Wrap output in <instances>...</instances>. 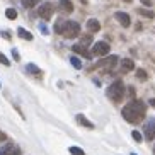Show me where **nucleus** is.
<instances>
[{
  "label": "nucleus",
  "mask_w": 155,
  "mask_h": 155,
  "mask_svg": "<svg viewBox=\"0 0 155 155\" xmlns=\"http://www.w3.org/2000/svg\"><path fill=\"white\" fill-rule=\"evenodd\" d=\"M91 41H92V38H91V36H82V45H84V46H87Z\"/></svg>",
  "instance_id": "393cba45"
},
{
  "label": "nucleus",
  "mask_w": 155,
  "mask_h": 155,
  "mask_svg": "<svg viewBox=\"0 0 155 155\" xmlns=\"http://www.w3.org/2000/svg\"><path fill=\"white\" fill-rule=\"evenodd\" d=\"M114 17H116V21H118L123 28H128V26L131 24V19H130V15H128L126 12H121V10H119V12L114 14Z\"/></svg>",
  "instance_id": "6e6552de"
},
{
  "label": "nucleus",
  "mask_w": 155,
  "mask_h": 155,
  "mask_svg": "<svg viewBox=\"0 0 155 155\" xmlns=\"http://www.w3.org/2000/svg\"><path fill=\"white\" fill-rule=\"evenodd\" d=\"M150 106H152V107H155V99H150Z\"/></svg>",
  "instance_id": "7c9ffc66"
},
{
  "label": "nucleus",
  "mask_w": 155,
  "mask_h": 155,
  "mask_svg": "<svg viewBox=\"0 0 155 155\" xmlns=\"http://www.w3.org/2000/svg\"><path fill=\"white\" fill-rule=\"evenodd\" d=\"M135 68V63H133L131 58H124L121 61V72H130V70Z\"/></svg>",
  "instance_id": "4468645a"
},
{
  "label": "nucleus",
  "mask_w": 155,
  "mask_h": 155,
  "mask_svg": "<svg viewBox=\"0 0 155 155\" xmlns=\"http://www.w3.org/2000/svg\"><path fill=\"white\" fill-rule=\"evenodd\" d=\"M141 2H143V4H145V5H148V7H150V5H152V2H150V0H141Z\"/></svg>",
  "instance_id": "c756f323"
},
{
  "label": "nucleus",
  "mask_w": 155,
  "mask_h": 155,
  "mask_svg": "<svg viewBox=\"0 0 155 155\" xmlns=\"http://www.w3.org/2000/svg\"><path fill=\"white\" fill-rule=\"evenodd\" d=\"M72 50H73V53H78V55H82L84 58H89V56H91V53L87 51V46H84V45H73Z\"/></svg>",
  "instance_id": "9b49d317"
},
{
  "label": "nucleus",
  "mask_w": 155,
  "mask_h": 155,
  "mask_svg": "<svg viewBox=\"0 0 155 155\" xmlns=\"http://www.w3.org/2000/svg\"><path fill=\"white\" fill-rule=\"evenodd\" d=\"M19 153H21V148L14 143H5L0 148V155H19Z\"/></svg>",
  "instance_id": "423d86ee"
},
{
  "label": "nucleus",
  "mask_w": 155,
  "mask_h": 155,
  "mask_svg": "<svg viewBox=\"0 0 155 155\" xmlns=\"http://www.w3.org/2000/svg\"><path fill=\"white\" fill-rule=\"evenodd\" d=\"M153 153H155V148H153Z\"/></svg>",
  "instance_id": "72a5a7b5"
},
{
  "label": "nucleus",
  "mask_w": 155,
  "mask_h": 155,
  "mask_svg": "<svg viewBox=\"0 0 155 155\" xmlns=\"http://www.w3.org/2000/svg\"><path fill=\"white\" fill-rule=\"evenodd\" d=\"M123 2H131V0H123Z\"/></svg>",
  "instance_id": "2f4dec72"
},
{
  "label": "nucleus",
  "mask_w": 155,
  "mask_h": 155,
  "mask_svg": "<svg viewBox=\"0 0 155 155\" xmlns=\"http://www.w3.org/2000/svg\"><path fill=\"white\" fill-rule=\"evenodd\" d=\"M5 15H7L10 21H14V19L17 17V12H15V9H7L5 10Z\"/></svg>",
  "instance_id": "412c9836"
},
{
  "label": "nucleus",
  "mask_w": 155,
  "mask_h": 155,
  "mask_svg": "<svg viewBox=\"0 0 155 155\" xmlns=\"http://www.w3.org/2000/svg\"><path fill=\"white\" fill-rule=\"evenodd\" d=\"M0 63H2V65H5V67H9V65H10L9 58H7V56L4 55V53H0Z\"/></svg>",
  "instance_id": "4be33fe9"
},
{
  "label": "nucleus",
  "mask_w": 155,
  "mask_h": 155,
  "mask_svg": "<svg viewBox=\"0 0 155 155\" xmlns=\"http://www.w3.org/2000/svg\"><path fill=\"white\" fill-rule=\"evenodd\" d=\"M5 140H7V137H5V133H2V131H0V141H5Z\"/></svg>",
  "instance_id": "cd10ccee"
},
{
  "label": "nucleus",
  "mask_w": 155,
  "mask_h": 155,
  "mask_svg": "<svg viewBox=\"0 0 155 155\" xmlns=\"http://www.w3.org/2000/svg\"><path fill=\"white\" fill-rule=\"evenodd\" d=\"M130 155H137V153H130Z\"/></svg>",
  "instance_id": "473e14b6"
},
{
  "label": "nucleus",
  "mask_w": 155,
  "mask_h": 155,
  "mask_svg": "<svg viewBox=\"0 0 155 155\" xmlns=\"http://www.w3.org/2000/svg\"><path fill=\"white\" fill-rule=\"evenodd\" d=\"M138 14L143 15V17H148V19H153L155 17L153 12H152V10H147V9H138Z\"/></svg>",
  "instance_id": "f3484780"
},
{
  "label": "nucleus",
  "mask_w": 155,
  "mask_h": 155,
  "mask_svg": "<svg viewBox=\"0 0 155 155\" xmlns=\"http://www.w3.org/2000/svg\"><path fill=\"white\" fill-rule=\"evenodd\" d=\"M109 50H111V46L106 41H97L96 45L92 46V55L94 56H104V55L109 53Z\"/></svg>",
  "instance_id": "39448f33"
},
{
  "label": "nucleus",
  "mask_w": 155,
  "mask_h": 155,
  "mask_svg": "<svg viewBox=\"0 0 155 155\" xmlns=\"http://www.w3.org/2000/svg\"><path fill=\"white\" fill-rule=\"evenodd\" d=\"M12 55H14V58L17 60V61L21 60V58H19V53H17V50H12Z\"/></svg>",
  "instance_id": "a878e982"
},
{
  "label": "nucleus",
  "mask_w": 155,
  "mask_h": 155,
  "mask_svg": "<svg viewBox=\"0 0 155 155\" xmlns=\"http://www.w3.org/2000/svg\"><path fill=\"white\" fill-rule=\"evenodd\" d=\"M77 121L82 124L84 128H87V130H94V124H92L91 121H89V119L84 116V114H77Z\"/></svg>",
  "instance_id": "ddd939ff"
},
{
  "label": "nucleus",
  "mask_w": 155,
  "mask_h": 155,
  "mask_svg": "<svg viewBox=\"0 0 155 155\" xmlns=\"http://www.w3.org/2000/svg\"><path fill=\"white\" fill-rule=\"evenodd\" d=\"M58 7L61 12H65V14H70V12H73V4L70 2V0H60L58 2Z\"/></svg>",
  "instance_id": "9d476101"
},
{
  "label": "nucleus",
  "mask_w": 155,
  "mask_h": 155,
  "mask_svg": "<svg viewBox=\"0 0 155 155\" xmlns=\"http://www.w3.org/2000/svg\"><path fill=\"white\" fill-rule=\"evenodd\" d=\"M70 63H72V65H73V67H75L77 70H80V68H82V61H80V60H78L77 56H72V58H70Z\"/></svg>",
  "instance_id": "a211bd4d"
},
{
  "label": "nucleus",
  "mask_w": 155,
  "mask_h": 155,
  "mask_svg": "<svg viewBox=\"0 0 155 155\" xmlns=\"http://www.w3.org/2000/svg\"><path fill=\"white\" fill-rule=\"evenodd\" d=\"M26 70H28L29 73H32V75H39V73H41V70L38 68L36 65H32V63H28V65H26Z\"/></svg>",
  "instance_id": "dca6fc26"
},
{
  "label": "nucleus",
  "mask_w": 155,
  "mask_h": 155,
  "mask_svg": "<svg viewBox=\"0 0 155 155\" xmlns=\"http://www.w3.org/2000/svg\"><path fill=\"white\" fill-rule=\"evenodd\" d=\"M131 137L135 138V141H138V143L141 141V133H140V131H133V133H131Z\"/></svg>",
  "instance_id": "b1692460"
},
{
  "label": "nucleus",
  "mask_w": 155,
  "mask_h": 155,
  "mask_svg": "<svg viewBox=\"0 0 155 155\" xmlns=\"http://www.w3.org/2000/svg\"><path fill=\"white\" fill-rule=\"evenodd\" d=\"M68 152H70L72 155H85V152H84L82 148H78V147H70Z\"/></svg>",
  "instance_id": "6ab92c4d"
},
{
  "label": "nucleus",
  "mask_w": 155,
  "mask_h": 155,
  "mask_svg": "<svg viewBox=\"0 0 155 155\" xmlns=\"http://www.w3.org/2000/svg\"><path fill=\"white\" fill-rule=\"evenodd\" d=\"M2 36L7 38V39H10V34H9V32H5V31H2Z\"/></svg>",
  "instance_id": "c85d7f7f"
},
{
  "label": "nucleus",
  "mask_w": 155,
  "mask_h": 155,
  "mask_svg": "<svg viewBox=\"0 0 155 155\" xmlns=\"http://www.w3.org/2000/svg\"><path fill=\"white\" fill-rule=\"evenodd\" d=\"M17 34H19V38H22V39H26V41H31V39H32V34L29 31H26L24 28H19L17 29Z\"/></svg>",
  "instance_id": "2eb2a0df"
},
{
  "label": "nucleus",
  "mask_w": 155,
  "mask_h": 155,
  "mask_svg": "<svg viewBox=\"0 0 155 155\" xmlns=\"http://www.w3.org/2000/svg\"><path fill=\"white\" fill-rule=\"evenodd\" d=\"M124 92H126V87H124L123 80H114L107 89V97L113 102H121L124 97Z\"/></svg>",
  "instance_id": "f03ea898"
},
{
  "label": "nucleus",
  "mask_w": 155,
  "mask_h": 155,
  "mask_svg": "<svg viewBox=\"0 0 155 155\" xmlns=\"http://www.w3.org/2000/svg\"><path fill=\"white\" fill-rule=\"evenodd\" d=\"M21 4H22L26 9H31V7H34V5L38 4V0H21Z\"/></svg>",
  "instance_id": "aec40b11"
},
{
  "label": "nucleus",
  "mask_w": 155,
  "mask_h": 155,
  "mask_svg": "<svg viewBox=\"0 0 155 155\" xmlns=\"http://www.w3.org/2000/svg\"><path fill=\"white\" fill-rule=\"evenodd\" d=\"M41 32H43V34H48V28L43 26V24H41Z\"/></svg>",
  "instance_id": "bb28decb"
},
{
  "label": "nucleus",
  "mask_w": 155,
  "mask_h": 155,
  "mask_svg": "<svg viewBox=\"0 0 155 155\" xmlns=\"http://www.w3.org/2000/svg\"><path fill=\"white\" fill-rule=\"evenodd\" d=\"M87 31H91V32L101 31V22L97 19H89V21H87Z\"/></svg>",
  "instance_id": "f8f14e48"
},
{
  "label": "nucleus",
  "mask_w": 155,
  "mask_h": 155,
  "mask_svg": "<svg viewBox=\"0 0 155 155\" xmlns=\"http://www.w3.org/2000/svg\"><path fill=\"white\" fill-rule=\"evenodd\" d=\"M145 138L147 140H153L155 138V121H148L145 124Z\"/></svg>",
  "instance_id": "1a4fd4ad"
},
{
  "label": "nucleus",
  "mask_w": 155,
  "mask_h": 155,
  "mask_svg": "<svg viewBox=\"0 0 155 155\" xmlns=\"http://www.w3.org/2000/svg\"><path fill=\"white\" fill-rule=\"evenodd\" d=\"M53 12H55V5L51 4V2H45V4H43L39 9H38V14H39V17H43L45 21L51 19Z\"/></svg>",
  "instance_id": "20e7f679"
},
{
  "label": "nucleus",
  "mask_w": 155,
  "mask_h": 155,
  "mask_svg": "<svg viewBox=\"0 0 155 155\" xmlns=\"http://www.w3.org/2000/svg\"><path fill=\"white\" fill-rule=\"evenodd\" d=\"M137 77L140 78V80H147V73H145V70H137Z\"/></svg>",
  "instance_id": "5701e85b"
},
{
  "label": "nucleus",
  "mask_w": 155,
  "mask_h": 155,
  "mask_svg": "<svg viewBox=\"0 0 155 155\" xmlns=\"http://www.w3.org/2000/svg\"><path fill=\"white\" fill-rule=\"evenodd\" d=\"M61 34H63L67 39H73V38H77L78 34H80V26H78V22H75V21H67V22H63Z\"/></svg>",
  "instance_id": "7ed1b4c3"
},
{
  "label": "nucleus",
  "mask_w": 155,
  "mask_h": 155,
  "mask_svg": "<svg viewBox=\"0 0 155 155\" xmlns=\"http://www.w3.org/2000/svg\"><path fill=\"white\" fill-rule=\"evenodd\" d=\"M116 63H118V56L113 55V56H107V58H102L97 63V67H106V68H114L116 67Z\"/></svg>",
  "instance_id": "0eeeda50"
},
{
  "label": "nucleus",
  "mask_w": 155,
  "mask_h": 155,
  "mask_svg": "<svg viewBox=\"0 0 155 155\" xmlns=\"http://www.w3.org/2000/svg\"><path fill=\"white\" fill-rule=\"evenodd\" d=\"M145 113H147V106L140 99L131 101V102H128L123 107V118L126 119L128 123H133V124L140 123L141 119L145 118Z\"/></svg>",
  "instance_id": "f257e3e1"
}]
</instances>
